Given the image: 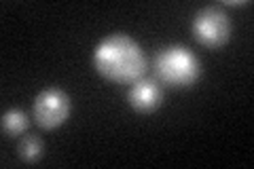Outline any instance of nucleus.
<instances>
[{"label": "nucleus", "mask_w": 254, "mask_h": 169, "mask_svg": "<svg viewBox=\"0 0 254 169\" xmlns=\"http://www.w3.org/2000/svg\"><path fill=\"white\" fill-rule=\"evenodd\" d=\"M155 74L168 87L187 89L195 85L201 74V66L195 53H190L187 47H168L155 57Z\"/></svg>", "instance_id": "2"}, {"label": "nucleus", "mask_w": 254, "mask_h": 169, "mask_svg": "<svg viewBox=\"0 0 254 169\" xmlns=\"http://www.w3.org/2000/svg\"><path fill=\"white\" fill-rule=\"evenodd\" d=\"M17 152H19L21 161H26V163H36L45 152V144L38 135H26V138H21Z\"/></svg>", "instance_id": "7"}, {"label": "nucleus", "mask_w": 254, "mask_h": 169, "mask_svg": "<svg viewBox=\"0 0 254 169\" xmlns=\"http://www.w3.org/2000/svg\"><path fill=\"white\" fill-rule=\"evenodd\" d=\"M193 34L208 49H220L233 34V21L220 6H203L193 19Z\"/></svg>", "instance_id": "3"}, {"label": "nucleus", "mask_w": 254, "mask_h": 169, "mask_svg": "<svg viewBox=\"0 0 254 169\" xmlns=\"http://www.w3.org/2000/svg\"><path fill=\"white\" fill-rule=\"evenodd\" d=\"M127 102L136 112L146 114V112H153L163 104V91L157 80L140 78L136 83H131L129 93H127Z\"/></svg>", "instance_id": "5"}, {"label": "nucleus", "mask_w": 254, "mask_h": 169, "mask_svg": "<svg viewBox=\"0 0 254 169\" xmlns=\"http://www.w3.org/2000/svg\"><path fill=\"white\" fill-rule=\"evenodd\" d=\"M70 116V98L62 89L49 87L36 95L34 118L43 129H58Z\"/></svg>", "instance_id": "4"}, {"label": "nucleus", "mask_w": 254, "mask_h": 169, "mask_svg": "<svg viewBox=\"0 0 254 169\" xmlns=\"http://www.w3.org/2000/svg\"><path fill=\"white\" fill-rule=\"evenodd\" d=\"M28 116L26 112L19 110V108H13V110H6L2 114V133L6 138H15V135H21L23 131L28 129Z\"/></svg>", "instance_id": "6"}, {"label": "nucleus", "mask_w": 254, "mask_h": 169, "mask_svg": "<svg viewBox=\"0 0 254 169\" xmlns=\"http://www.w3.org/2000/svg\"><path fill=\"white\" fill-rule=\"evenodd\" d=\"M93 68L110 83L131 85L146 72V55L142 47L127 34L102 38L93 51Z\"/></svg>", "instance_id": "1"}]
</instances>
